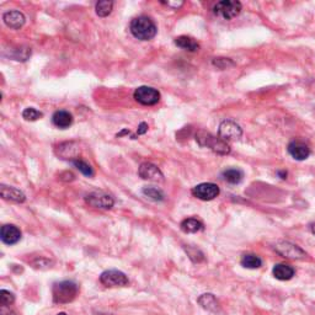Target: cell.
<instances>
[{
  "instance_id": "obj_1",
  "label": "cell",
  "mask_w": 315,
  "mask_h": 315,
  "mask_svg": "<svg viewBox=\"0 0 315 315\" xmlns=\"http://www.w3.org/2000/svg\"><path fill=\"white\" fill-rule=\"evenodd\" d=\"M130 30L132 35L141 41H149L157 35V26L148 16H138L131 21Z\"/></svg>"
},
{
  "instance_id": "obj_2",
  "label": "cell",
  "mask_w": 315,
  "mask_h": 315,
  "mask_svg": "<svg viewBox=\"0 0 315 315\" xmlns=\"http://www.w3.org/2000/svg\"><path fill=\"white\" fill-rule=\"evenodd\" d=\"M79 293V286L73 281H62L53 285L52 297L56 304H67L75 299Z\"/></svg>"
},
{
  "instance_id": "obj_3",
  "label": "cell",
  "mask_w": 315,
  "mask_h": 315,
  "mask_svg": "<svg viewBox=\"0 0 315 315\" xmlns=\"http://www.w3.org/2000/svg\"><path fill=\"white\" fill-rule=\"evenodd\" d=\"M196 141L198 142L199 146L207 147V148H209L212 152L219 154V156H227V154L230 153V147L228 146L227 142L223 141L219 137H214L211 133H206L201 131V132L197 133Z\"/></svg>"
},
{
  "instance_id": "obj_4",
  "label": "cell",
  "mask_w": 315,
  "mask_h": 315,
  "mask_svg": "<svg viewBox=\"0 0 315 315\" xmlns=\"http://www.w3.org/2000/svg\"><path fill=\"white\" fill-rule=\"evenodd\" d=\"M241 2L236 0H223L213 6L214 15L224 20H230L238 16L241 11Z\"/></svg>"
},
{
  "instance_id": "obj_5",
  "label": "cell",
  "mask_w": 315,
  "mask_h": 315,
  "mask_svg": "<svg viewBox=\"0 0 315 315\" xmlns=\"http://www.w3.org/2000/svg\"><path fill=\"white\" fill-rule=\"evenodd\" d=\"M275 251L278 255L286 257V259L292 260H302L306 259L307 254L302 248H299L296 244L290 243V241H278L274 246Z\"/></svg>"
},
{
  "instance_id": "obj_6",
  "label": "cell",
  "mask_w": 315,
  "mask_h": 315,
  "mask_svg": "<svg viewBox=\"0 0 315 315\" xmlns=\"http://www.w3.org/2000/svg\"><path fill=\"white\" fill-rule=\"evenodd\" d=\"M100 282L105 286V287L109 288H115V287H126L130 283L128 277L123 274L122 271H118V270H109V271L102 272L100 276Z\"/></svg>"
},
{
  "instance_id": "obj_7",
  "label": "cell",
  "mask_w": 315,
  "mask_h": 315,
  "mask_svg": "<svg viewBox=\"0 0 315 315\" xmlns=\"http://www.w3.org/2000/svg\"><path fill=\"white\" fill-rule=\"evenodd\" d=\"M86 203L90 204L94 208L100 209H110L114 207L115 199L114 197L109 193L104 192V191H94V192L89 193L85 197Z\"/></svg>"
},
{
  "instance_id": "obj_8",
  "label": "cell",
  "mask_w": 315,
  "mask_h": 315,
  "mask_svg": "<svg viewBox=\"0 0 315 315\" xmlns=\"http://www.w3.org/2000/svg\"><path fill=\"white\" fill-rule=\"evenodd\" d=\"M218 135H219V138H222L225 142L238 141L243 136V130L234 121L225 120L219 125Z\"/></svg>"
},
{
  "instance_id": "obj_9",
  "label": "cell",
  "mask_w": 315,
  "mask_h": 315,
  "mask_svg": "<svg viewBox=\"0 0 315 315\" xmlns=\"http://www.w3.org/2000/svg\"><path fill=\"white\" fill-rule=\"evenodd\" d=\"M133 96H135L136 101L142 105H146V106L156 105L160 100L159 91L157 89L151 88V86H139L135 90Z\"/></svg>"
},
{
  "instance_id": "obj_10",
  "label": "cell",
  "mask_w": 315,
  "mask_h": 315,
  "mask_svg": "<svg viewBox=\"0 0 315 315\" xmlns=\"http://www.w3.org/2000/svg\"><path fill=\"white\" fill-rule=\"evenodd\" d=\"M219 187L216 183L203 182L192 188V195L202 201H212L219 195Z\"/></svg>"
},
{
  "instance_id": "obj_11",
  "label": "cell",
  "mask_w": 315,
  "mask_h": 315,
  "mask_svg": "<svg viewBox=\"0 0 315 315\" xmlns=\"http://www.w3.org/2000/svg\"><path fill=\"white\" fill-rule=\"evenodd\" d=\"M57 157L64 160H77L80 156V148L77 142H64L57 146L56 148Z\"/></svg>"
},
{
  "instance_id": "obj_12",
  "label": "cell",
  "mask_w": 315,
  "mask_h": 315,
  "mask_svg": "<svg viewBox=\"0 0 315 315\" xmlns=\"http://www.w3.org/2000/svg\"><path fill=\"white\" fill-rule=\"evenodd\" d=\"M138 174L143 180L152 181V182H162L164 181L162 172L160 171V169L157 165L152 164V162H143L139 166Z\"/></svg>"
},
{
  "instance_id": "obj_13",
  "label": "cell",
  "mask_w": 315,
  "mask_h": 315,
  "mask_svg": "<svg viewBox=\"0 0 315 315\" xmlns=\"http://www.w3.org/2000/svg\"><path fill=\"white\" fill-rule=\"evenodd\" d=\"M287 151L293 159L299 160V161L308 159L311 156V148L301 141L291 142L287 147Z\"/></svg>"
},
{
  "instance_id": "obj_14",
  "label": "cell",
  "mask_w": 315,
  "mask_h": 315,
  "mask_svg": "<svg viewBox=\"0 0 315 315\" xmlns=\"http://www.w3.org/2000/svg\"><path fill=\"white\" fill-rule=\"evenodd\" d=\"M0 238L1 241L6 245H14L21 239V232L17 227L12 224H5L0 230Z\"/></svg>"
},
{
  "instance_id": "obj_15",
  "label": "cell",
  "mask_w": 315,
  "mask_h": 315,
  "mask_svg": "<svg viewBox=\"0 0 315 315\" xmlns=\"http://www.w3.org/2000/svg\"><path fill=\"white\" fill-rule=\"evenodd\" d=\"M0 195L6 201L15 202V203H22V202L26 201L25 193L21 192L17 188L10 187V186H0Z\"/></svg>"
},
{
  "instance_id": "obj_16",
  "label": "cell",
  "mask_w": 315,
  "mask_h": 315,
  "mask_svg": "<svg viewBox=\"0 0 315 315\" xmlns=\"http://www.w3.org/2000/svg\"><path fill=\"white\" fill-rule=\"evenodd\" d=\"M5 25L10 28H14V30H19L25 23V16H23L22 12L17 11V10H11V11L5 12L4 16Z\"/></svg>"
},
{
  "instance_id": "obj_17",
  "label": "cell",
  "mask_w": 315,
  "mask_h": 315,
  "mask_svg": "<svg viewBox=\"0 0 315 315\" xmlns=\"http://www.w3.org/2000/svg\"><path fill=\"white\" fill-rule=\"evenodd\" d=\"M52 122L56 127L60 128V130H65V128H69L73 125V116L68 111L59 110V111L54 112V115L52 116Z\"/></svg>"
},
{
  "instance_id": "obj_18",
  "label": "cell",
  "mask_w": 315,
  "mask_h": 315,
  "mask_svg": "<svg viewBox=\"0 0 315 315\" xmlns=\"http://www.w3.org/2000/svg\"><path fill=\"white\" fill-rule=\"evenodd\" d=\"M272 274H274V276L277 278V280L288 281V280H291V278H293L296 271L292 266H290V265L278 264L274 267Z\"/></svg>"
},
{
  "instance_id": "obj_19",
  "label": "cell",
  "mask_w": 315,
  "mask_h": 315,
  "mask_svg": "<svg viewBox=\"0 0 315 315\" xmlns=\"http://www.w3.org/2000/svg\"><path fill=\"white\" fill-rule=\"evenodd\" d=\"M203 223L196 218H187L181 223V230L183 233H198L203 230Z\"/></svg>"
},
{
  "instance_id": "obj_20",
  "label": "cell",
  "mask_w": 315,
  "mask_h": 315,
  "mask_svg": "<svg viewBox=\"0 0 315 315\" xmlns=\"http://www.w3.org/2000/svg\"><path fill=\"white\" fill-rule=\"evenodd\" d=\"M175 44L180 47V48L190 52H196L199 48V44L197 43V41H195L192 37H188V36H178V37L175 38Z\"/></svg>"
},
{
  "instance_id": "obj_21",
  "label": "cell",
  "mask_w": 315,
  "mask_h": 315,
  "mask_svg": "<svg viewBox=\"0 0 315 315\" xmlns=\"http://www.w3.org/2000/svg\"><path fill=\"white\" fill-rule=\"evenodd\" d=\"M198 303L201 304L202 308H204L206 311H209V312H217L218 308H219V304H218L216 297H214L213 295H211V293L202 295L198 298Z\"/></svg>"
},
{
  "instance_id": "obj_22",
  "label": "cell",
  "mask_w": 315,
  "mask_h": 315,
  "mask_svg": "<svg viewBox=\"0 0 315 315\" xmlns=\"http://www.w3.org/2000/svg\"><path fill=\"white\" fill-rule=\"evenodd\" d=\"M240 264L245 269L254 270L261 267L262 260L257 255H254V254H246V255H243V257H241Z\"/></svg>"
},
{
  "instance_id": "obj_23",
  "label": "cell",
  "mask_w": 315,
  "mask_h": 315,
  "mask_svg": "<svg viewBox=\"0 0 315 315\" xmlns=\"http://www.w3.org/2000/svg\"><path fill=\"white\" fill-rule=\"evenodd\" d=\"M244 177V172L240 169H228L223 172V178H224L227 182L232 183V185H236V183L241 182Z\"/></svg>"
},
{
  "instance_id": "obj_24",
  "label": "cell",
  "mask_w": 315,
  "mask_h": 315,
  "mask_svg": "<svg viewBox=\"0 0 315 315\" xmlns=\"http://www.w3.org/2000/svg\"><path fill=\"white\" fill-rule=\"evenodd\" d=\"M112 7H114V2L109 1V0H104V1H99L96 4V14L101 17H106L111 14Z\"/></svg>"
},
{
  "instance_id": "obj_25",
  "label": "cell",
  "mask_w": 315,
  "mask_h": 315,
  "mask_svg": "<svg viewBox=\"0 0 315 315\" xmlns=\"http://www.w3.org/2000/svg\"><path fill=\"white\" fill-rule=\"evenodd\" d=\"M73 165H74V166L77 167V169L81 172V174L85 175V176H88V177L94 176L93 167H91L90 165L88 164V162L83 161V160H80V159H77V160H74V161H73Z\"/></svg>"
},
{
  "instance_id": "obj_26",
  "label": "cell",
  "mask_w": 315,
  "mask_h": 315,
  "mask_svg": "<svg viewBox=\"0 0 315 315\" xmlns=\"http://www.w3.org/2000/svg\"><path fill=\"white\" fill-rule=\"evenodd\" d=\"M143 195L147 196L148 198L153 199V201H162L164 199V193L160 190H158L156 187H144L143 188Z\"/></svg>"
},
{
  "instance_id": "obj_27",
  "label": "cell",
  "mask_w": 315,
  "mask_h": 315,
  "mask_svg": "<svg viewBox=\"0 0 315 315\" xmlns=\"http://www.w3.org/2000/svg\"><path fill=\"white\" fill-rule=\"evenodd\" d=\"M185 250H186V253H187V255L190 256V259L192 260L193 262H201L204 260V255L202 254V251L198 250V249L193 248V246L186 245Z\"/></svg>"
},
{
  "instance_id": "obj_28",
  "label": "cell",
  "mask_w": 315,
  "mask_h": 315,
  "mask_svg": "<svg viewBox=\"0 0 315 315\" xmlns=\"http://www.w3.org/2000/svg\"><path fill=\"white\" fill-rule=\"evenodd\" d=\"M43 116L42 112H39L38 110L33 109V107H27V109L23 110L22 112V117L25 118L26 121H37Z\"/></svg>"
},
{
  "instance_id": "obj_29",
  "label": "cell",
  "mask_w": 315,
  "mask_h": 315,
  "mask_svg": "<svg viewBox=\"0 0 315 315\" xmlns=\"http://www.w3.org/2000/svg\"><path fill=\"white\" fill-rule=\"evenodd\" d=\"M15 302V296L11 292L6 290H1L0 292V304L5 307H9L10 304H12Z\"/></svg>"
},
{
  "instance_id": "obj_30",
  "label": "cell",
  "mask_w": 315,
  "mask_h": 315,
  "mask_svg": "<svg viewBox=\"0 0 315 315\" xmlns=\"http://www.w3.org/2000/svg\"><path fill=\"white\" fill-rule=\"evenodd\" d=\"M213 64L219 69H228L229 67H234V62L229 58H216L213 60Z\"/></svg>"
},
{
  "instance_id": "obj_31",
  "label": "cell",
  "mask_w": 315,
  "mask_h": 315,
  "mask_svg": "<svg viewBox=\"0 0 315 315\" xmlns=\"http://www.w3.org/2000/svg\"><path fill=\"white\" fill-rule=\"evenodd\" d=\"M0 314L1 315H15L14 312L10 309V307H5V306H1V309H0Z\"/></svg>"
},
{
  "instance_id": "obj_32",
  "label": "cell",
  "mask_w": 315,
  "mask_h": 315,
  "mask_svg": "<svg viewBox=\"0 0 315 315\" xmlns=\"http://www.w3.org/2000/svg\"><path fill=\"white\" fill-rule=\"evenodd\" d=\"M162 4H165V5H167V6L172 7V9H174V10H177L178 7L182 6L183 2H182V1H180V2H171V1H167V2H162Z\"/></svg>"
},
{
  "instance_id": "obj_33",
  "label": "cell",
  "mask_w": 315,
  "mask_h": 315,
  "mask_svg": "<svg viewBox=\"0 0 315 315\" xmlns=\"http://www.w3.org/2000/svg\"><path fill=\"white\" fill-rule=\"evenodd\" d=\"M147 131H148V125H147V123H141V125H139V127H138V135H144V133L147 132Z\"/></svg>"
},
{
  "instance_id": "obj_34",
  "label": "cell",
  "mask_w": 315,
  "mask_h": 315,
  "mask_svg": "<svg viewBox=\"0 0 315 315\" xmlns=\"http://www.w3.org/2000/svg\"><path fill=\"white\" fill-rule=\"evenodd\" d=\"M277 175L281 178H283V180H285V178H287V171H278Z\"/></svg>"
},
{
  "instance_id": "obj_35",
  "label": "cell",
  "mask_w": 315,
  "mask_h": 315,
  "mask_svg": "<svg viewBox=\"0 0 315 315\" xmlns=\"http://www.w3.org/2000/svg\"><path fill=\"white\" fill-rule=\"evenodd\" d=\"M311 230H312V233H313V234L315 235V224H312V227H311Z\"/></svg>"
},
{
  "instance_id": "obj_36",
  "label": "cell",
  "mask_w": 315,
  "mask_h": 315,
  "mask_svg": "<svg viewBox=\"0 0 315 315\" xmlns=\"http://www.w3.org/2000/svg\"><path fill=\"white\" fill-rule=\"evenodd\" d=\"M57 315H67L65 313H59V314H57Z\"/></svg>"
}]
</instances>
